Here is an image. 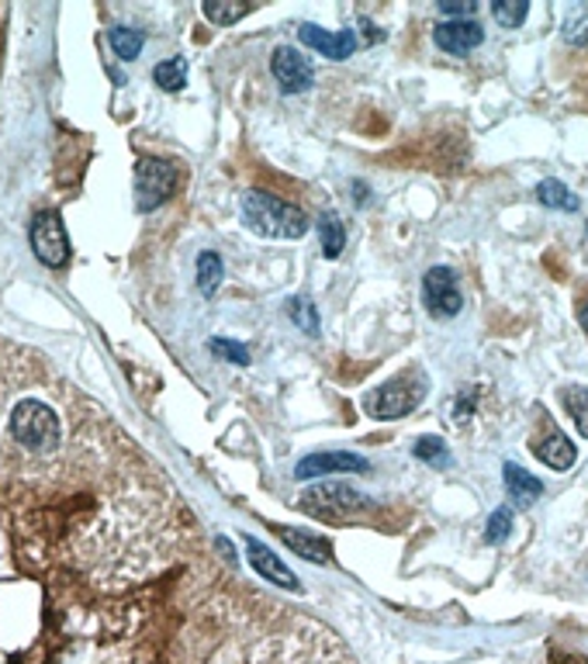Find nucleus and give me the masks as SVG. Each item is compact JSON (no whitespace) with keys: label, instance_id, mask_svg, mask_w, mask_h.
Instances as JSON below:
<instances>
[{"label":"nucleus","instance_id":"nucleus-3","mask_svg":"<svg viewBox=\"0 0 588 664\" xmlns=\"http://www.w3.org/2000/svg\"><path fill=\"white\" fill-rule=\"evenodd\" d=\"M11 436L25 450L42 454V450H53L59 443V419L45 401L25 398L11 412Z\"/></svg>","mask_w":588,"mask_h":664},{"label":"nucleus","instance_id":"nucleus-28","mask_svg":"<svg viewBox=\"0 0 588 664\" xmlns=\"http://www.w3.org/2000/svg\"><path fill=\"white\" fill-rule=\"evenodd\" d=\"M564 38L575 42V45H588V11L585 8H578L568 18V25H564Z\"/></svg>","mask_w":588,"mask_h":664},{"label":"nucleus","instance_id":"nucleus-21","mask_svg":"<svg viewBox=\"0 0 588 664\" xmlns=\"http://www.w3.org/2000/svg\"><path fill=\"white\" fill-rule=\"evenodd\" d=\"M526 14H530V4H526V0H496V4H491V18H496L502 29L523 25V18H526Z\"/></svg>","mask_w":588,"mask_h":664},{"label":"nucleus","instance_id":"nucleus-27","mask_svg":"<svg viewBox=\"0 0 588 664\" xmlns=\"http://www.w3.org/2000/svg\"><path fill=\"white\" fill-rule=\"evenodd\" d=\"M211 353H219V357L229 364H249V350L232 340H211Z\"/></svg>","mask_w":588,"mask_h":664},{"label":"nucleus","instance_id":"nucleus-17","mask_svg":"<svg viewBox=\"0 0 588 664\" xmlns=\"http://www.w3.org/2000/svg\"><path fill=\"white\" fill-rule=\"evenodd\" d=\"M153 80H156L163 90H180V87L187 84V59H184V56H170V59L156 63Z\"/></svg>","mask_w":588,"mask_h":664},{"label":"nucleus","instance_id":"nucleus-14","mask_svg":"<svg viewBox=\"0 0 588 664\" xmlns=\"http://www.w3.org/2000/svg\"><path fill=\"white\" fill-rule=\"evenodd\" d=\"M506 488H509V495L520 498L523 506L536 502V498L544 495V482L533 478V474L523 471L520 464H506Z\"/></svg>","mask_w":588,"mask_h":664},{"label":"nucleus","instance_id":"nucleus-25","mask_svg":"<svg viewBox=\"0 0 588 664\" xmlns=\"http://www.w3.org/2000/svg\"><path fill=\"white\" fill-rule=\"evenodd\" d=\"M415 457L426 461V464H436V467L451 464V454H446L443 440H419V443H415Z\"/></svg>","mask_w":588,"mask_h":664},{"label":"nucleus","instance_id":"nucleus-9","mask_svg":"<svg viewBox=\"0 0 588 664\" xmlns=\"http://www.w3.org/2000/svg\"><path fill=\"white\" fill-rule=\"evenodd\" d=\"M530 446H533V454L544 461L551 471H572V464L578 461L575 443L564 436L551 419H544V433H540Z\"/></svg>","mask_w":588,"mask_h":664},{"label":"nucleus","instance_id":"nucleus-4","mask_svg":"<svg viewBox=\"0 0 588 664\" xmlns=\"http://www.w3.org/2000/svg\"><path fill=\"white\" fill-rule=\"evenodd\" d=\"M422 398H426V377H422L419 370H412V374L395 377V381H388L374 395H367L364 406L374 419H402L419 406Z\"/></svg>","mask_w":588,"mask_h":664},{"label":"nucleus","instance_id":"nucleus-26","mask_svg":"<svg viewBox=\"0 0 588 664\" xmlns=\"http://www.w3.org/2000/svg\"><path fill=\"white\" fill-rule=\"evenodd\" d=\"M512 530V512L509 509H496L488 519V530H485V540L488 543H502Z\"/></svg>","mask_w":588,"mask_h":664},{"label":"nucleus","instance_id":"nucleus-20","mask_svg":"<svg viewBox=\"0 0 588 664\" xmlns=\"http://www.w3.org/2000/svg\"><path fill=\"white\" fill-rule=\"evenodd\" d=\"M280 533V540H285L288 543V547H295L301 557H309V561H325V543L322 540H315V536H309V533H291V530H285V527H280L277 530Z\"/></svg>","mask_w":588,"mask_h":664},{"label":"nucleus","instance_id":"nucleus-22","mask_svg":"<svg viewBox=\"0 0 588 664\" xmlns=\"http://www.w3.org/2000/svg\"><path fill=\"white\" fill-rule=\"evenodd\" d=\"M253 11V4H219V0H208L204 4V18L215 21V25H235L240 18H246Z\"/></svg>","mask_w":588,"mask_h":664},{"label":"nucleus","instance_id":"nucleus-15","mask_svg":"<svg viewBox=\"0 0 588 664\" xmlns=\"http://www.w3.org/2000/svg\"><path fill=\"white\" fill-rule=\"evenodd\" d=\"M319 240H322V250L329 259H336L343 253V243H346V232H343V222L333 215V211H325L319 219Z\"/></svg>","mask_w":588,"mask_h":664},{"label":"nucleus","instance_id":"nucleus-8","mask_svg":"<svg viewBox=\"0 0 588 664\" xmlns=\"http://www.w3.org/2000/svg\"><path fill=\"white\" fill-rule=\"evenodd\" d=\"M270 69H274V80L280 84V90H285V93H301V90H309L315 84V69H312L309 56L288 49V45L274 53Z\"/></svg>","mask_w":588,"mask_h":664},{"label":"nucleus","instance_id":"nucleus-24","mask_svg":"<svg viewBox=\"0 0 588 664\" xmlns=\"http://www.w3.org/2000/svg\"><path fill=\"white\" fill-rule=\"evenodd\" d=\"M564 406H568V412H572V419L578 425V433L588 436V391L585 388H568V391H564Z\"/></svg>","mask_w":588,"mask_h":664},{"label":"nucleus","instance_id":"nucleus-11","mask_svg":"<svg viewBox=\"0 0 588 664\" xmlns=\"http://www.w3.org/2000/svg\"><path fill=\"white\" fill-rule=\"evenodd\" d=\"M433 42L440 45L443 53L451 56H464L470 49H478L485 42V29L478 21H443V25L433 29Z\"/></svg>","mask_w":588,"mask_h":664},{"label":"nucleus","instance_id":"nucleus-19","mask_svg":"<svg viewBox=\"0 0 588 664\" xmlns=\"http://www.w3.org/2000/svg\"><path fill=\"white\" fill-rule=\"evenodd\" d=\"M108 42H111L114 56H122V59H135L138 53H143V42H146V38H143V32L118 25V29H111V32H108Z\"/></svg>","mask_w":588,"mask_h":664},{"label":"nucleus","instance_id":"nucleus-1","mask_svg":"<svg viewBox=\"0 0 588 664\" xmlns=\"http://www.w3.org/2000/svg\"><path fill=\"white\" fill-rule=\"evenodd\" d=\"M256 664H357L340 640L319 630V627H304L298 633L277 637L274 644H267L256 657Z\"/></svg>","mask_w":588,"mask_h":664},{"label":"nucleus","instance_id":"nucleus-12","mask_svg":"<svg viewBox=\"0 0 588 664\" xmlns=\"http://www.w3.org/2000/svg\"><path fill=\"white\" fill-rule=\"evenodd\" d=\"M370 464L360 457V454H309V457H301L298 461V467H295V478H319V474H343V471H350V474H364Z\"/></svg>","mask_w":588,"mask_h":664},{"label":"nucleus","instance_id":"nucleus-5","mask_svg":"<svg viewBox=\"0 0 588 664\" xmlns=\"http://www.w3.org/2000/svg\"><path fill=\"white\" fill-rule=\"evenodd\" d=\"M177 187V170L170 163L159 159H138L135 166V204L138 211H153L156 204H163Z\"/></svg>","mask_w":588,"mask_h":664},{"label":"nucleus","instance_id":"nucleus-16","mask_svg":"<svg viewBox=\"0 0 588 664\" xmlns=\"http://www.w3.org/2000/svg\"><path fill=\"white\" fill-rule=\"evenodd\" d=\"M536 198H540V204H544V208H557V211H575L578 208V198L561 180H544L536 187Z\"/></svg>","mask_w":588,"mask_h":664},{"label":"nucleus","instance_id":"nucleus-13","mask_svg":"<svg viewBox=\"0 0 588 664\" xmlns=\"http://www.w3.org/2000/svg\"><path fill=\"white\" fill-rule=\"evenodd\" d=\"M246 547H249V561H253V567H256V572H260L267 582H277L280 588H298V578H295V575L288 572V567L280 564L270 551H264L256 540H246Z\"/></svg>","mask_w":588,"mask_h":664},{"label":"nucleus","instance_id":"nucleus-29","mask_svg":"<svg viewBox=\"0 0 588 664\" xmlns=\"http://www.w3.org/2000/svg\"><path fill=\"white\" fill-rule=\"evenodd\" d=\"M440 11L443 14H454L457 21H470V14H475V4H470V0H464V4H457V0H443Z\"/></svg>","mask_w":588,"mask_h":664},{"label":"nucleus","instance_id":"nucleus-31","mask_svg":"<svg viewBox=\"0 0 588 664\" xmlns=\"http://www.w3.org/2000/svg\"><path fill=\"white\" fill-rule=\"evenodd\" d=\"M578 319H581V325H585V332H588V301L581 305V312H578Z\"/></svg>","mask_w":588,"mask_h":664},{"label":"nucleus","instance_id":"nucleus-7","mask_svg":"<svg viewBox=\"0 0 588 664\" xmlns=\"http://www.w3.org/2000/svg\"><path fill=\"white\" fill-rule=\"evenodd\" d=\"M422 295H426V308L436 319H454L461 312V284L451 267H433L422 277Z\"/></svg>","mask_w":588,"mask_h":664},{"label":"nucleus","instance_id":"nucleus-23","mask_svg":"<svg viewBox=\"0 0 588 664\" xmlns=\"http://www.w3.org/2000/svg\"><path fill=\"white\" fill-rule=\"evenodd\" d=\"M288 316L309 332V336H315L319 332V312H315V305L309 301V298H291L288 301Z\"/></svg>","mask_w":588,"mask_h":664},{"label":"nucleus","instance_id":"nucleus-18","mask_svg":"<svg viewBox=\"0 0 588 664\" xmlns=\"http://www.w3.org/2000/svg\"><path fill=\"white\" fill-rule=\"evenodd\" d=\"M222 256L219 253H201L198 256V288L201 295H215L222 284Z\"/></svg>","mask_w":588,"mask_h":664},{"label":"nucleus","instance_id":"nucleus-6","mask_svg":"<svg viewBox=\"0 0 588 664\" xmlns=\"http://www.w3.org/2000/svg\"><path fill=\"white\" fill-rule=\"evenodd\" d=\"M32 250L45 267H66L69 240H66V225L56 211H42V215L32 222Z\"/></svg>","mask_w":588,"mask_h":664},{"label":"nucleus","instance_id":"nucleus-30","mask_svg":"<svg viewBox=\"0 0 588 664\" xmlns=\"http://www.w3.org/2000/svg\"><path fill=\"white\" fill-rule=\"evenodd\" d=\"M360 25H364V32H367V38H370V42H374V38H381V32H378V29H374V25H370V21H367V18H360Z\"/></svg>","mask_w":588,"mask_h":664},{"label":"nucleus","instance_id":"nucleus-2","mask_svg":"<svg viewBox=\"0 0 588 664\" xmlns=\"http://www.w3.org/2000/svg\"><path fill=\"white\" fill-rule=\"evenodd\" d=\"M243 219L256 235H267V240H301L309 232V215L301 208L264 191L243 195Z\"/></svg>","mask_w":588,"mask_h":664},{"label":"nucleus","instance_id":"nucleus-10","mask_svg":"<svg viewBox=\"0 0 588 664\" xmlns=\"http://www.w3.org/2000/svg\"><path fill=\"white\" fill-rule=\"evenodd\" d=\"M298 35H301V42L309 45V49H315V53H322V56H329V59H350L353 53H357V32L353 29H343V32H325V29H319V25H301L298 29Z\"/></svg>","mask_w":588,"mask_h":664}]
</instances>
